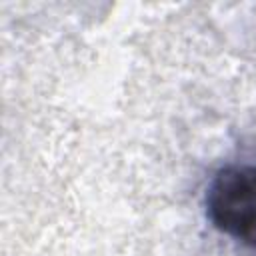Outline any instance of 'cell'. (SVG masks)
<instances>
[{"label": "cell", "mask_w": 256, "mask_h": 256, "mask_svg": "<svg viewBox=\"0 0 256 256\" xmlns=\"http://www.w3.org/2000/svg\"><path fill=\"white\" fill-rule=\"evenodd\" d=\"M210 224L256 254V156L224 164L204 196Z\"/></svg>", "instance_id": "obj_1"}]
</instances>
